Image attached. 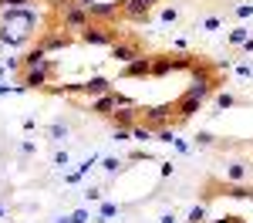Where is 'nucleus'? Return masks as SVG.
Instances as JSON below:
<instances>
[{"label": "nucleus", "instance_id": "1", "mask_svg": "<svg viewBox=\"0 0 253 223\" xmlns=\"http://www.w3.org/2000/svg\"><path fill=\"white\" fill-rule=\"evenodd\" d=\"M84 44H95V47H112L115 41H122V31H115V24H105V20H91L84 31L78 34Z\"/></svg>", "mask_w": 253, "mask_h": 223}, {"label": "nucleus", "instance_id": "2", "mask_svg": "<svg viewBox=\"0 0 253 223\" xmlns=\"http://www.w3.org/2000/svg\"><path fill=\"white\" fill-rule=\"evenodd\" d=\"M54 75V61L47 58L41 68H27V71H20V88L24 91H44L47 88V81Z\"/></svg>", "mask_w": 253, "mask_h": 223}, {"label": "nucleus", "instance_id": "3", "mask_svg": "<svg viewBox=\"0 0 253 223\" xmlns=\"http://www.w3.org/2000/svg\"><path fill=\"white\" fill-rule=\"evenodd\" d=\"M125 105H135V101L125 98L122 91H108V95H101V98L91 101V112L101 115V119H112V115H115V108H125Z\"/></svg>", "mask_w": 253, "mask_h": 223}, {"label": "nucleus", "instance_id": "4", "mask_svg": "<svg viewBox=\"0 0 253 223\" xmlns=\"http://www.w3.org/2000/svg\"><path fill=\"white\" fill-rule=\"evenodd\" d=\"M175 108L172 105H152V108H142V122L149 125V129H166V125H172L175 129V115H172Z\"/></svg>", "mask_w": 253, "mask_h": 223}, {"label": "nucleus", "instance_id": "5", "mask_svg": "<svg viewBox=\"0 0 253 223\" xmlns=\"http://www.w3.org/2000/svg\"><path fill=\"white\" fill-rule=\"evenodd\" d=\"M58 24L68 31V34H81V31L91 24V14H88V7H78V3H75L68 14H61V17H58Z\"/></svg>", "mask_w": 253, "mask_h": 223}, {"label": "nucleus", "instance_id": "6", "mask_svg": "<svg viewBox=\"0 0 253 223\" xmlns=\"http://www.w3.org/2000/svg\"><path fill=\"white\" fill-rule=\"evenodd\" d=\"M108 51H112V58H115L122 68H125V64H132L135 58H142V44H138V41H128V38L115 41V44H112Z\"/></svg>", "mask_w": 253, "mask_h": 223}, {"label": "nucleus", "instance_id": "7", "mask_svg": "<svg viewBox=\"0 0 253 223\" xmlns=\"http://www.w3.org/2000/svg\"><path fill=\"white\" fill-rule=\"evenodd\" d=\"M71 41H75V38H71L64 27H47V31H44V38H41L38 44L51 54V51H64V47H71Z\"/></svg>", "mask_w": 253, "mask_h": 223}, {"label": "nucleus", "instance_id": "8", "mask_svg": "<svg viewBox=\"0 0 253 223\" xmlns=\"http://www.w3.org/2000/svg\"><path fill=\"white\" fill-rule=\"evenodd\" d=\"M152 14V3L149 0H122V17L132 20V24H145Z\"/></svg>", "mask_w": 253, "mask_h": 223}, {"label": "nucleus", "instance_id": "9", "mask_svg": "<svg viewBox=\"0 0 253 223\" xmlns=\"http://www.w3.org/2000/svg\"><path fill=\"white\" fill-rule=\"evenodd\" d=\"M88 14H91V20H105V24H112V20L122 17V0H108V3L95 0V3L88 7Z\"/></svg>", "mask_w": 253, "mask_h": 223}, {"label": "nucleus", "instance_id": "10", "mask_svg": "<svg viewBox=\"0 0 253 223\" xmlns=\"http://www.w3.org/2000/svg\"><path fill=\"white\" fill-rule=\"evenodd\" d=\"M138 122H142V105H125V108H115V115H112L115 129H135Z\"/></svg>", "mask_w": 253, "mask_h": 223}, {"label": "nucleus", "instance_id": "11", "mask_svg": "<svg viewBox=\"0 0 253 223\" xmlns=\"http://www.w3.org/2000/svg\"><path fill=\"white\" fill-rule=\"evenodd\" d=\"M172 108H175V125H182L186 119H193L196 112L203 108V101H199V98H193V95H186V91H182V98L175 101Z\"/></svg>", "mask_w": 253, "mask_h": 223}, {"label": "nucleus", "instance_id": "12", "mask_svg": "<svg viewBox=\"0 0 253 223\" xmlns=\"http://www.w3.org/2000/svg\"><path fill=\"white\" fill-rule=\"evenodd\" d=\"M108 91H115V88H112V81L105 78V75H95V78L81 81V95H88V98H101Z\"/></svg>", "mask_w": 253, "mask_h": 223}, {"label": "nucleus", "instance_id": "13", "mask_svg": "<svg viewBox=\"0 0 253 223\" xmlns=\"http://www.w3.org/2000/svg\"><path fill=\"white\" fill-rule=\"evenodd\" d=\"M122 75H125V78H145V75H152V54H142V58H135L132 64H125Z\"/></svg>", "mask_w": 253, "mask_h": 223}, {"label": "nucleus", "instance_id": "14", "mask_svg": "<svg viewBox=\"0 0 253 223\" xmlns=\"http://www.w3.org/2000/svg\"><path fill=\"white\" fill-rule=\"evenodd\" d=\"M250 162H243V159H236V162H230L226 166V182H247L250 179Z\"/></svg>", "mask_w": 253, "mask_h": 223}, {"label": "nucleus", "instance_id": "15", "mask_svg": "<svg viewBox=\"0 0 253 223\" xmlns=\"http://www.w3.org/2000/svg\"><path fill=\"white\" fill-rule=\"evenodd\" d=\"M44 61H47V51H44L41 44H34V47H31V51L20 58V64H24V71H27V68H41Z\"/></svg>", "mask_w": 253, "mask_h": 223}, {"label": "nucleus", "instance_id": "16", "mask_svg": "<svg viewBox=\"0 0 253 223\" xmlns=\"http://www.w3.org/2000/svg\"><path fill=\"white\" fill-rule=\"evenodd\" d=\"M169 71H175L172 68V54H152V75L162 78V75H169Z\"/></svg>", "mask_w": 253, "mask_h": 223}, {"label": "nucleus", "instance_id": "17", "mask_svg": "<svg viewBox=\"0 0 253 223\" xmlns=\"http://www.w3.org/2000/svg\"><path fill=\"white\" fill-rule=\"evenodd\" d=\"M132 139H135V142H149V139H156V129H149L145 122H138L135 129H132Z\"/></svg>", "mask_w": 253, "mask_h": 223}, {"label": "nucleus", "instance_id": "18", "mask_svg": "<svg viewBox=\"0 0 253 223\" xmlns=\"http://www.w3.org/2000/svg\"><path fill=\"white\" fill-rule=\"evenodd\" d=\"M247 38H250V27H233V31H230V44H233V47H243Z\"/></svg>", "mask_w": 253, "mask_h": 223}, {"label": "nucleus", "instance_id": "19", "mask_svg": "<svg viewBox=\"0 0 253 223\" xmlns=\"http://www.w3.org/2000/svg\"><path fill=\"white\" fill-rule=\"evenodd\" d=\"M186 223H206V206H203V203H199V206H193V210H189V220Z\"/></svg>", "mask_w": 253, "mask_h": 223}, {"label": "nucleus", "instance_id": "20", "mask_svg": "<svg viewBox=\"0 0 253 223\" xmlns=\"http://www.w3.org/2000/svg\"><path fill=\"white\" fill-rule=\"evenodd\" d=\"M31 0H0V10H24Z\"/></svg>", "mask_w": 253, "mask_h": 223}, {"label": "nucleus", "instance_id": "21", "mask_svg": "<svg viewBox=\"0 0 253 223\" xmlns=\"http://www.w3.org/2000/svg\"><path fill=\"white\" fill-rule=\"evenodd\" d=\"M233 95H230V91H219V95H216V105H219V108H230V105H233Z\"/></svg>", "mask_w": 253, "mask_h": 223}, {"label": "nucleus", "instance_id": "22", "mask_svg": "<svg viewBox=\"0 0 253 223\" xmlns=\"http://www.w3.org/2000/svg\"><path fill=\"white\" fill-rule=\"evenodd\" d=\"M196 145H216V135H210V132H196Z\"/></svg>", "mask_w": 253, "mask_h": 223}, {"label": "nucleus", "instance_id": "23", "mask_svg": "<svg viewBox=\"0 0 253 223\" xmlns=\"http://www.w3.org/2000/svg\"><path fill=\"white\" fill-rule=\"evenodd\" d=\"M112 139H115V142H132V129H115Z\"/></svg>", "mask_w": 253, "mask_h": 223}, {"label": "nucleus", "instance_id": "24", "mask_svg": "<svg viewBox=\"0 0 253 223\" xmlns=\"http://www.w3.org/2000/svg\"><path fill=\"white\" fill-rule=\"evenodd\" d=\"M156 139H159V142H175V132H172V129H159Z\"/></svg>", "mask_w": 253, "mask_h": 223}, {"label": "nucleus", "instance_id": "25", "mask_svg": "<svg viewBox=\"0 0 253 223\" xmlns=\"http://www.w3.org/2000/svg\"><path fill=\"white\" fill-rule=\"evenodd\" d=\"M64 135H68V129H64L61 122H54V125H51V139H64Z\"/></svg>", "mask_w": 253, "mask_h": 223}, {"label": "nucleus", "instance_id": "26", "mask_svg": "<svg viewBox=\"0 0 253 223\" xmlns=\"http://www.w3.org/2000/svg\"><path fill=\"white\" fill-rule=\"evenodd\" d=\"M175 17H179V10H175V7H166V10H162V20H166V24H172Z\"/></svg>", "mask_w": 253, "mask_h": 223}, {"label": "nucleus", "instance_id": "27", "mask_svg": "<svg viewBox=\"0 0 253 223\" xmlns=\"http://www.w3.org/2000/svg\"><path fill=\"white\" fill-rule=\"evenodd\" d=\"M122 169V162L118 159H105V173H118Z\"/></svg>", "mask_w": 253, "mask_h": 223}, {"label": "nucleus", "instance_id": "28", "mask_svg": "<svg viewBox=\"0 0 253 223\" xmlns=\"http://www.w3.org/2000/svg\"><path fill=\"white\" fill-rule=\"evenodd\" d=\"M250 14H253L250 3H240V7H236V17H250Z\"/></svg>", "mask_w": 253, "mask_h": 223}, {"label": "nucleus", "instance_id": "29", "mask_svg": "<svg viewBox=\"0 0 253 223\" xmlns=\"http://www.w3.org/2000/svg\"><path fill=\"white\" fill-rule=\"evenodd\" d=\"M203 27H206V31H216V27H219V17H210V20H203Z\"/></svg>", "mask_w": 253, "mask_h": 223}, {"label": "nucleus", "instance_id": "30", "mask_svg": "<svg viewBox=\"0 0 253 223\" xmlns=\"http://www.w3.org/2000/svg\"><path fill=\"white\" fill-rule=\"evenodd\" d=\"M71 220H75V223H84V220H88V210H78V213H71Z\"/></svg>", "mask_w": 253, "mask_h": 223}, {"label": "nucleus", "instance_id": "31", "mask_svg": "<svg viewBox=\"0 0 253 223\" xmlns=\"http://www.w3.org/2000/svg\"><path fill=\"white\" fill-rule=\"evenodd\" d=\"M159 223H175V217H172V213H166V217H162Z\"/></svg>", "mask_w": 253, "mask_h": 223}, {"label": "nucleus", "instance_id": "32", "mask_svg": "<svg viewBox=\"0 0 253 223\" xmlns=\"http://www.w3.org/2000/svg\"><path fill=\"white\" fill-rule=\"evenodd\" d=\"M75 3H78V7H91L95 0H75Z\"/></svg>", "mask_w": 253, "mask_h": 223}, {"label": "nucleus", "instance_id": "33", "mask_svg": "<svg viewBox=\"0 0 253 223\" xmlns=\"http://www.w3.org/2000/svg\"><path fill=\"white\" fill-rule=\"evenodd\" d=\"M243 51H253V38H247V44H243Z\"/></svg>", "mask_w": 253, "mask_h": 223}, {"label": "nucleus", "instance_id": "34", "mask_svg": "<svg viewBox=\"0 0 253 223\" xmlns=\"http://www.w3.org/2000/svg\"><path fill=\"white\" fill-rule=\"evenodd\" d=\"M58 223H75V220H71V217H61V220Z\"/></svg>", "mask_w": 253, "mask_h": 223}, {"label": "nucleus", "instance_id": "35", "mask_svg": "<svg viewBox=\"0 0 253 223\" xmlns=\"http://www.w3.org/2000/svg\"><path fill=\"white\" fill-rule=\"evenodd\" d=\"M149 3H152V7H156V3H159V0H149Z\"/></svg>", "mask_w": 253, "mask_h": 223}]
</instances>
